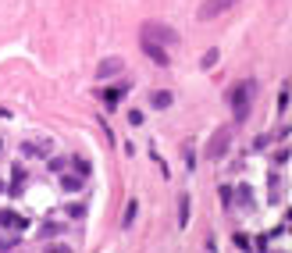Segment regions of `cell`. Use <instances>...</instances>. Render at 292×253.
<instances>
[{
    "label": "cell",
    "mask_w": 292,
    "mask_h": 253,
    "mask_svg": "<svg viewBox=\"0 0 292 253\" xmlns=\"http://www.w3.org/2000/svg\"><path fill=\"white\" fill-rule=\"evenodd\" d=\"M253 82H239V86H232V93H228V100H232V118L235 121H246L249 118V104H253Z\"/></svg>",
    "instance_id": "obj_1"
},
{
    "label": "cell",
    "mask_w": 292,
    "mask_h": 253,
    "mask_svg": "<svg viewBox=\"0 0 292 253\" xmlns=\"http://www.w3.org/2000/svg\"><path fill=\"white\" fill-rule=\"evenodd\" d=\"M228 146H232V129H218V132L211 136V143H207V157H211V160H221V157L228 153Z\"/></svg>",
    "instance_id": "obj_2"
},
{
    "label": "cell",
    "mask_w": 292,
    "mask_h": 253,
    "mask_svg": "<svg viewBox=\"0 0 292 253\" xmlns=\"http://www.w3.org/2000/svg\"><path fill=\"white\" fill-rule=\"evenodd\" d=\"M143 36L157 39V43H178V32L171 25H160V22H146L143 25Z\"/></svg>",
    "instance_id": "obj_3"
},
{
    "label": "cell",
    "mask_w": 292,
    "mask_h": 253,
    "mask_svg": "<svg viewBox=\"0 0 292 253\" xmlns=\"http://www.w3.org/2000/svg\"><path fill=\"white\" fill-rule=\"evenodd\" d=\"M139 47H143V54H146V57H150V61L157 64V68H168V64H171V57H168V50H164L160 43H153V39H150V36H143V39H139Z\"/></svg>",
    "instance_id": "obj_4"
},
{
    "label": "cell",
    "mask_w": 292,
    "mask_h": 253,
    "mask_svg": "<svg viewBox=\"0 0 292 253\" xmlns=\"http://www.w3.org/2000/svg\"><path fill=\"white\" fill-rule=\"evenodd\" d=\"M232 4H239V0H207V4L200 8V18L207 22V18H214V15H221V11H228Z\"/></svg>",
    "instance_id": "obj_5"
},
{
    "label": "cell",
    "mask_w": 292,
    "mask_h": 253,
    "mask_svg": "<svg viewBox=\"0 0 292 253\" xmlns=\"http://www.w3.org/2000/svg\"><path fill=\"white\" fill-rule=\"evenodd\" d=\"M25 218L15 214V210H0V228H11V232H25Z\"/></svg>",
    "instance_id": "obj_6"
},
{
    "label": "cell",
    "mask_w": 292,
    "mask_h": 253,
    "mask_svg": "<svg viewBox=\"0 0 292 253\" xmlns=\"http://www.w3.org/2000/svg\"><path fill=\"white\" fill-rule=\"evenodd\" d=\"M171 104H175V97H171L168 90H153V93H150V107H157V111L171 107Z\"/></svg>",
    "instance_id": "obj_7"
},
{
    "label": "cell",
    "mask_w": 292,
    "mask_h": 253,
    "mask_svg": "<svg viewBox=\"0 0 292 253\" xmlns=\"http://www.w3.org/2000/svg\"><path fill=\"white\" fill-rule=\"evenodd\" d=\"M82 186H86V175H78V172H75V175H71V172H68V175H61V189H68V193H78Z\"/></svg>",
    "instance_id": "obj_8"
},
{
    "label": "cell",
    "mask_w": 292,
    "mask_h": 253,
    "mask_svg": "<svg viewBox=\"0 0 292 253\" xmlns=\"http://www.w3.org/2000/svg\"><path fill=\"white\" fill-rule=\"evenodd\" d=\"M118 71H121V57H107V61H100V68H96L100 78H111V75H118Z\"/></svg>",
    "instance_id": "obj_9"
},
{
    "label": "cell",
    "mask_w": 292,
    "mask_h": 253,
    "mask_svg": "<svg viewBox=\"0 0 292 253\" xmlns=\"http://www.w3.org/2000/svg\"><path fill=\"white\" fill-rule=\"evenodd\" d=\"M25 179H29V175H25V167H22V164L11 167V193H22V189H25Z\"/></svg>",
    "instance_id": "obj_10"
},
{
    "label": "cell",
    "mask_w": 292,
    "mask_h": 253,
    "mask_svg": "<svg viewBox=\"0 0 292 253\" xmlns=\"http://www.w3.org/2000/svg\"><path fill=\"white\" fill-rule=\"evenodd\" d=\"M121 93H125L121 86H111V90H104V104H107V107H118V104H121Z\"/></svg>",
    "instance_id": "obj_11"
},
{
    "label": "cell",
    "mask_w": 292,
    "mask_h": 253,
    "mask_svg": "<svg viewBox=\"0 0 292 253\" xmlns=\"http://www.w3.org/2000/svg\"><path fill=\"white\" fill-rule=\"evenodd\" d=\"M178 225H189V196H178Z\"/></svg>",
    "instance_id": "obj_12"
},
{
    "label": "cell",
    "mask_w": 292,
    "mask_h": 253,
    "mask_svg": "<svg viewBox=\"0 0 292 253\" xmlns=\"http://www.w3.org/2000/svg\"><path fill=\"white\" fill-rule=\"evenodd\" d=\"M136 210H139V203H136V200H129V207H125V214H121V225H125V228L136 221Z\"/></svg>",
    "instance_id": "obj_13"
},
{
    "label": "cell",
    "mask_w": 292,
    "mask_h": 253,
    "mask_svg": "<svg viewBox=\"0 0 292 253\" xmlns=\"http://www.w3.org/2000/svg\"><path fill=\"white\" fill-rule=\"evenodd\" d=\"M235 196H239V207H249V203H253V189H249V186H239Z\"/></svg>",
    "instance_id": "obj_14"
},
{
    "label": "cell",
    "mask_w": 292,
    "mask_h": 253,
    "mask_svg": "<svg viewBox=\"0 0 292 253\" xmlns=\"http://www.w3.org/2000/svg\"><path fill=\"white\" fill-rule=\"evenodd\" d=\"M61 232H64V228H61V225H54V221H47L43 228H39V235H61Z\"/></svg>",
    "instance_id": "obj_15"
},
{
    "label": "cell",
    "mask_w": 292,
    "mask_h": 253,
    "mask_svg": "<svg viewBox=\"0 0 292 253\" xmlns=\"http://www.w3.org/2000/svg\"><path fill=\"white\" fill-rule=\"evenodd\" d=\"M232 200H235V193H232V186H221V203L232 210Z\"/></svg>",
    "instance_id": "obj_16"
},
{
    "label": "cell",
    "mask_w": 292,
    "mask_h": 253,
    "mask_svg": "<svg viewBox=\"0 0 292 253\" xmlns=\"http://www.w3.org/2000/svg\"><path fill=\"white\" fill-rule=\"evenodd\" d=\"M18 246V235H0V249H15Z\"/></svg>",
    "instance_id": "obj_17"
},
{
    "label": "cell",
    "mask_w": 292,
    "mask_h": 253,
    "mask_svg": "<svg viewBox=\"0 0 292 253\" xmlns=\"http://www.w3.org/2000/svg\"><path fill=\"white\" fill-rule=\"evenodd\" d=\"M68 214L71 218H82V214H86V203H68Z\"/></svg>",
    "instance_id": "obj_18"
},
{
    "label": "cell",
    "mask_w": 292,
    "mask_h": 253,
    "mask_svg": "<svg viewBox=\"0 0 292 253\" xmlns=\"http://www.w3.org/2000/svg\"><path fill=\"white\" fill-rule=\"evenodd\" d=\"M214 64H218V50H207L203 54V68H214Z\"/></svg>",
    "instance_id": "obj_19"
},
{
    "label": "cell",
    "mask_w": 292,
    "mask_h": 253,
    "mask_svg": "<svg viewBox=\"0 0 292 253\" xmlns=\"http://www.w3.org/2000/svg\"><path fill=\"white\" fill-rule=\"evenodd\" d=\"M75 167H78V175H86V179H89V160H82V157H75Z\"/></svg>",
    "instance_id": "obj_20"
},
{
    "label": "cell",
    "mask_w": 292,
    "mask_h": 253,
    "mask_svg": "<svg viewBox=\"0 0 292 253\" xmlns=\"http://www.w3.org/2000/svg\"><path fill=\"white\" fill-rule=\"evenodd\" d=\"M288 93H292V90H288V86H281V97H278V111H285V107H288Z\"/></svg>",
    "instance_id": "obj_21"
},
{
    "label": "cell",
    "mask_w": 292,
    "mask_h": 253,
    "mask_svg": "<svg viewBox=\"0 0 292 253\" xmlns=\"http://www.w3.org/2000/svg\"><path fill=\"white\" fill-rule=\"evenodd\" d=\"M64 164H68V157H54L50 160V172H64Z\"/></svg>",
    "instance_id": "obj_22"
},
{
    "label": "cell",
    "mask_w": 292,
    "mask_h": 253,
    "mask_svg": "<svg viewBox=\"0 0 292 253\" xmlns=\"http://www.w3.org/2000/svg\"><path fill=\"white\" fill-rule=\"evenodd\" d=\"M129 125H143V111H129Z\"/></svg>",
    "instance_id": "obj_23"
},
{
    "label": "cell",
    "mask_w": 292,
    "mask_h": 253,
    "mask_svg": "<svg viewBox=\"0 0 292 253\" xmlns=\"http://www.w3.org/2000/svg\"><path fill=\"white\" fill-rule=\"evenodd\" d=\"M0 118H11V111H8V107H0Z\"/></svg>",
    "instance_id": "obj_24"
},
{
    "label": "cell",
    "mask_w": 292,
    "mask_h": 253,
    "mask_svg": "<svg viewBox=\"0 0 292 253\" xmlns=\"http://www.w3.org/2000/svg\"><path fill=\"white\" fill-rule=\"evenodd\" d=\"M0 189H4V182H0Z\"/></svg>",
    "instance_id": "obj_25"
}]
</instances>
